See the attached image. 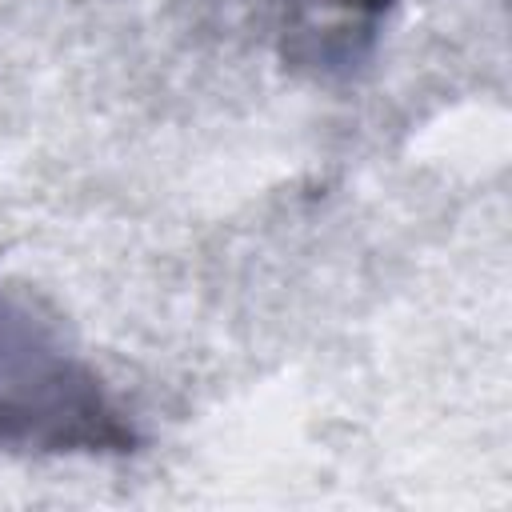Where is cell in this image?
<instances>
[{
  "mask_svg": "<svg viewBox=\"0 0 512 512\" xmlns=\"http://www.w3.org/2000/svg\"><path fill=\"white\" fill-rule=\"evenodd\" d=\"M140 436L96 368L24 292L0 284V448L124 456Z\"/></svg>",
  "mask_w": 512,
  "mask_h": 512,
  "instance_id": "cell-1",
  "label": "cell"
}]
</instances>
